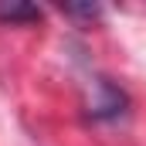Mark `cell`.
<instances>
[{
  "mask_svg": "<svg viewBox=\"0 0 146 146\" xmlns=\"http://www.w3.org/2000/svg\"><path fill=\"white\" fill-rule=\"evenodd\" d=\"M95 88H99V99L92 102V122H109V119H119L122 112L129 109V95L115 85V82H109V78H99L95 82Z\"/></svg>",
  "mask_w": 146,
  "mask_h": 146,
  "instance_id": "1",
  "label": "cell"
},
{
  "mask_svg": "<svg viewBox=\"0 0 146 146\" xmlns=\"http://www.w3.org/2000/svg\"><path fill=\"white\" fill-rule=\"evenodd\" d=\"M34 21H41V10L31 3H0V24L17 27V24H34Z\"/></svg>",
  "mask_w": 146,
  "mask_h": 146,
  "instance_id": "2",
  "label": "cell"
},
{
  "mask_svg": "<svg viewBox=\"0 0 146 146\" xmlns=\"http://www.w3.org/2000/svg\"><path fill=\"white\" fill-rule=\"evenodd\" d=\"M61 14L65 17H78V21H99L102 17V7H61Z\"/></svg>",
  "mask_w": 146,
  "mask_h": 146,
  "instance_id": "3",
  "label": "cell"
}]
</instances>
